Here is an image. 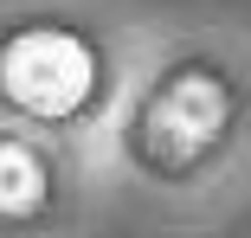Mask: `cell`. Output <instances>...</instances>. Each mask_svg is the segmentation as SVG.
I'll list each match as a JSON object with an SVG mask.
<instances>
[{"label":"cell","mask_w":251,"mask_h":238,"mask_svg":"<svg viewBox=\"0 0 251 238\" xmlns=\"http://www.w3.org/2000/svg\"><path fill=\"white\" fill-rule=\"evenodd\" d=\"M0 90L32 116H65L90 90V52L71 32H52V26L13 32L0 45Z\"/></svg>","instance_id":"obj_1"},{"label":"cell","mask_w":251,"mask_h":238,"mask_svg":"<svg viewBox=\"0 0 251 238\" xmlns=\"http://www.w3.org/2000/svg\"><path fill=\"white\" fill-rule=\"evenodd\" d=\"M226 122V90L213 77H174L155 103H148V122H142V142H148V155H161V161H193L206 142L219 135Z\"/></svg>","instance_id":"obj_2"},{"label":"cell","mask_w":251,"mask_h":238,"mask_svg":"<svg viewBox=\"0 0 251 238\" xmlns=\"http://www.w3.org/2000/svg\"><path fill=\"white\" fill-rule=\"evenodd\" d=\"M39 193H45V174H39V161H32L26 148H13V142H0V219L26 213Z\"/></svg>","instance_id":"obj_3"}]
</instances>
